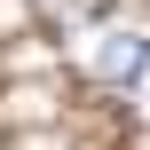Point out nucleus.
Wrapping results in <instances>:
<instances>
[{
  "mask_svg": "<svg viewBox=\"0 0 150 150\" xmlns=\"http://www.w3.org/2000/svg\"><path fill=\"white\" fill-rule=\"evenodd\" d=\"M142 63H150V40L142 32H103V40L87 47V79H103V87L142 79Z\"/></svg>",
  "mask_w": 150,
  "mask_h": 150,
  "instance_id": "nucleus-1",
  "label": "nucleus"
},
{
  "mask_svg": "<svg viewBox=\"0 0 150 150\" xmlns=\"http://www.w3.org/2000/svg\"><path fill=\"white\" fill-rule=\"evenodd\" d=\"M103 8H111V0H32V24L55 32V40H71V32L103 24Z\"/></svg>",
  "mask_w": 150,
  "mask_h": 150,
  "instance_id": "nucleus-2",
  "label": "nucleus"
}]
</instances>
